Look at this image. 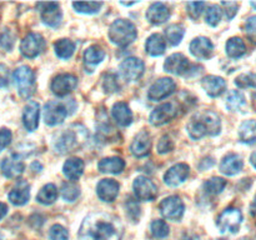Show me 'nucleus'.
<instances>
[{
    "label": "nucleus",
    "instance_id": "4c0bfd02",
    "mask_svg": "<svg viewBox=\"0 0 256 240\" xmlns=\"http://www.w3.org/2000/svg\"><path fill=\"white\" fill-rule=\"evenodd\" d=\"M226 180L222 179V178L214 176L212 179H209L208 182H204V190L208 192V194L212 195H218L225 189L226 186Z\"/></svg>",
    "mask_w": 256,
    "mask_h": 240
},
{
    "label": "nucleus",
    "instance_id": "2f4dec72",
    "mask_svg": "<svg viewBox=\"0 0 256 240\" xmlns=\"http://www.w3.org/2000/svg\"><path fill=\"white\" fill-rule=\"evenodd\" d=\"M246 52V46L240 38H232L226 42V54L232 59L242 58Z\"/></svg>",
    "mask_w": 256,
    "mask_h": 240
},
{
    "label": "nucleus",
    "instance_id": "412c9836",
    "mask_svg": "<svg viewBox=\"0 0 256 240\" xmlns=\"http://www.w3.org/2000/svg\"><path fill=\"white\" fill-rule=\"evenodd\" d=\"M202 89L212 98H218L226 89V82L216 75H208L202 80Z\"/></svg>",
    "mask_w": 256,
    "mask_h": 240
},
{
    "label": "nucleus",
    "instance_id": "58836bf2",
    "mask_svg": "<svg viewBox=\"0 0 256 240\" xmlns=\"http://www.w3.org/2000/svg\"><path fill=\"white\" fill-rule=\"evenodd\" d=\"M72 6L75 8V10L82 14H95V12H99L100 8L102 6V2H72Z\"/></svg>",
    "mask_w": 256,
    "mask_h": 240
},
{
    "label": "nucleus",
    "instance_id": "473e14b6",
    "mask_svg": "<svg viewBox=\"0 0 256 240\" xmlns=\"http://www.w3.org/2000/svg\"><path fill=\"white\" fill-rule=\"evenodd\" d=\"M246 105L244 94L239 90H232L226 98V106L230 112H240Z\"/></svg>",
    "mask_w": 256,
    "mask_h": 240
},
{
    "label": "nucleus",
    "instance_id": "a19ab883",
    "mask_svg": "<svg viewBox=\"0 0 256 240\" xmlns=\"http://www.w3.org/2000/svg\"><path fill=\"white\" fill-rule=\"evenodd\" d=\"M150 229H152V235L158 238V239H164V238L169 235V226H168V224L164 220H154L152 222Z\"/></svg>",
    "mask_w": 256,
    "mask_h": 240
},
{
    "label": "nucleus",
    "instance_id": "8fccbe9b",
    "mask_svg": "<svg viewBox=\"0 0 256 240\" xmlns=\"http://www.w3.org/2000/svg\"><path fill=\"white\" fill-rule=\"evenodd\" d=\"M15 38L12 34V32L9 30H4V32L0 34V46L4 48L5 50H12V48L14 46Z\"/></svg>",
    "mask_w": 256,
    "mask_h": 240
},
{
    "label": "nucleus",
    "instance_id": "e433bc0d",
    "mask_svg": "<svg viewBox=\"0 0 256 240\" xmlns=\"http://www.w3.org/2000/svg\"><path fill=\"white\" fill-rule=\"evenodd\" d=\"M184 34H185V30L182 25L172 24L165 29V36H166V40L169 42L170 45H174V46L175 45L180 44Z\"/></svg>",
    "mask_w": 256,
    "mask_h": 240
},
{
    "label": "nucleus",
    "instance_id": "603ef678",
    "mask_svg": "<svg viewBox=\"0 0 256 240\" xmlns=\"http://www.w3.org/2000/svg\"><path fill=\"white\" fill-rule=\"evenodd\" d=\"M222 8H224V12H225V15H226V18L229 20H232V18L236 15L238 12V9H239V5H238V2H222Z\"/></svg>",
    "mask_w": 256,
    "mask_h": 240
},
{
    "label": "nucleus",
    "instance_id": "f8f14e48",
    "mask_svg": "<svg viewBox=\"0 0 256 240\" xmlns=\"http://www.w3.org/2000/svg\"><path fill=\"white\" fill-rule=\"evenodd\" d=\"M175 88H176V84H175L174 80L170 79V78H162L150 86L148 98L152 102L165 99L175 92Z\"/></svg>",
    "mask_w": 256,
    "mask_h": 240
},
{
    "label": "nucleus",
    "instance_id": "5fc2aeb1",
    "mask_svg": "<svg viewBox=\"0 0 256 240\" xmlns=\"http://www.w3.org/2000/svg\"><path fill=\"white\" fill-rule=\"evenodd\" d=\"M9 84V69L6 65L0 64V88H4Z\"/></svg>",
    "mask_w": 256,
    "mask_h": 240
},
{
    "label": "nucleus",
    "instance_id": "f257e3e1",
    "mask_svg": "<svg viewBox=\"0 0 256 240\" xmlns=\"http://www.w3.org/2000/svg\"><path fill=\"white\" fill-rule=\"evenodd\" d=\"M119 219L106 212H94L85 218L79 229L80 240H122Z\"/></svg>",
    "mask_w": 256,
    "mask_h": 240
},
{
    "label": "nucleus",
    "instance_id": "2eb2a0df",
    "mask_svg": "<svg viewBox=\"0 0 256 240\" xmlns=\"http://www.w3.org/2000/svg\"><path fill=\"white\" fill-rule=\"evenodd\" d=\"M120 72L129 82H135L144 72V62L138 58H128L120 64Z\"/></svg>",
    "mask_w": 256,
    "mask_h": 240
},
{
    "label": "nucleus",
    "instance_id": "9d476101",
    "mask_svg": "<svg viewBox=\"0 0 256 240\" xmlns=\"http://www.w3.org/2000/svg\"><path fill=\"white\" fill-rule=\"evenodd\" d=\"M178 106L174 102H164V104L159 105L156 109H154V112L150 114V122L155 126H160V125H164L166 122H172L174 118H176L178 115Z\"/></svg>",
    "mask_w": 256,
    "mask_h": 240
},
{
    "label": "nucleus",
    "instance_id": "6e6552de",
    "mask_svg": "<svg viewBox=\"0 0 256 240\" xmlns=\"http://www.w3.org/2000/svg\"><path fill=\"white\" fill-rule=\"evenodd\" d=\"M160 212L162 216L172 222H179L184 215V202L179 196L165 198L159 205Z\"/></svg>",
    "mask_w": 256,
    "mask_h": 240
},
{
    "label": "nucleus",
    "instance_id": "7c9ffc66",
    "mask_svg": "<svg viewBox=\"0 0 256 240\" xmlns=\"http://www.w3.org/2000/svg\"><path fill=\"white\" fill-rule=\"evenodd\" d=\"M240 142L244 144H255L256 142V120H246L239 128Z\"/></svg>",
    "mask_w": 256,
    "mask_h": 240
},
{
    "label": "nucleus",
    "instance_id": "49530a36",
    "mask_svg": "<svg viewBox=\"0 0 256 240\" xmlns=\"http://www.w3.org/2000/svg\"><path fill=\"white\" fill-rule=\"evenodd\" d=\"M102 86L106 92H115L119 90V82L115 74H105L102 79Z\"/></svg>",
    "mask_w": 256,
    "mask_h": 240
},
{
    "label": "nucleus",
    "instance_id": "bb28decb",
    "mask_svg": "<svg viewBox=\"0 0 256 240\" xmlns=\"http://www.w3.org/2000/svg\"><path fill=\"white\" fill-rule=\"evenodd\" d=\"M112 114L115 122L120 126H129L132 122V114L126 102H119L116 104H114V106L112 109Z\"/></svg>",
    "mask_w": 256,
    "mask_h": 240
},
{
    "label": "nucleus",
    "instance_id": "aec40b11",
    "mask_svg": "<svg viewBox=\"0 0 256 240\" xmlns=\"http://www.w3.org/2000/svg\"><path fill=\"white\" fill-rule=\"evenodd\" d=\"M188 176H189V166L184 162H180V164L174 165L168 170L164 180L165 184H168L169 186H178L182 182H184Z\"/></svg>",
    "mask_w": 256,
    "mask_h": 240
},
{
    "label": "nucleus",
    "instance_id": "c85d7f7f",
    "mask_svg": "<svg viewBox=\"0 0 256 240\" xmlns=\"http://www.w3.org/2000/svg\"><path fill=\"white\" fill-rule=\"evenodd\" d=\"M125 162L122 158H105L100 160L98 164V169L102 172H108V174H120L124 170Z\"/></svg>",
    "mask_w": 256,
    "mask_h": 240
},
{
    "label": "nucleus",
    "instance_id": "680f3d73",
    "mask_svg": "<svg viewBox=\"0 0 256 240\" xmlns=\"http://www.w3.org/2000/svg\"><path fill=\"white\" fill-rule=\"evenodd\" d=\"M240 240H256V238H242Z\"/></svg>",
    "mask_w": 256,
    "mask_h": 240
},
{
    "label": "nucleus",
    "instance_id": "9b49d317",
    "mask_svg": "<svg viewBox=\"0 0 256 240\" xmlns=\"http://www.w3.org/2000/svg\"><path fill=\"white\" fill-rule=\"evenodd\" d=\"M134 192L136 199L142 202H152L158 196V188L154 182L145 176H138L134 180Z\"/></svg>",
    "mask_w": 256,
    "mask_h": 240
},
{
    "label": "nucleus",
    "instance_id": "393cba45",
    "mask_svg": "<svg viewBox=\"0 0 256 240\" xmlns=\"http://www.w3.org/2000/svg\"><path fill=\"white\" fill-rule=\"evenodd\" d=\"M242 166H244V162H242V156L232 152V154H228L222 160L220 172L228 176H232V175H236L238 172H242Z\"/></svg>",
    "mask_w": 256,
    "mask_h": 240
},
{
    "label": "nucleus",
    "instance_id": "72a5a7b5",
    "mask_svg": "<svg viewBox=\"0 0 256 240\" xmlns=\"http://www.w3.org/2000/svg\"><path fill=\"white\" fill-rule=\"evenodd\" d=\"M58 189L54 184H46L36 195V200L42 205H50L56 200Z\"/></svg>",
    "mask_w": 256,
    "mask_h": 240
},
{
    "label": "nucleus",
    "instance_id": "79ce46f5",
    "mask_svg": "<svg viewBox=\"0 0 256 240\" xmlns=\"http://www.w3.org/2000/svg\"><path fill=\"white\" fill-rule=\"evenodd\" d=\"M235 84L240 89L245 88H255L256 89V72H249V74H242L235 79Z\"/></svg>",
    "mask_w": 256,
    "mask_h": 240
},
{
    "label": "nucleus",
    "instance_id": "bf43d9fd",
    "mask_svg": "<svg viewBox=\"0 0 256 240\" xmlns=\"http://www.w3.org/2000/svg\"><path fill=\"white\" fill-rule=\"evenodd\" d=\"M250 162H252V166H254L256 169V152H252V156H250Z\"/></svg>",
    "mask_w": 256,
    "mask_h": 240
},
{
    "label": "nucleus",
    "instance_id": "c9c22d12",
    "mask_svg": "<svg viewBox=\"0 0 256 240\" xmlns=\"http://www.w3.org/2000/svg\"><path fill=\"white\" fill-rule=\"evenodd\" d=\"M105 58V52L98 45H92L84 52V60L89 65H98Z\"/></svg>",
    "mask_w": 256,
    "mask_h": 240
},
{
    "label": "nucleus",
    "instance_id": "4468645a",
    "mask_svg": "<svg viewBox=\"0 0 256 240\" xmlns=\"http://www.w3.org/2000/svg\"><path fill=\"white\" fill-rule=\"evenodd\" d=\"M78 79L72 74H60L52 82V90L58 96H65L76 88Z\"/></svg>",
    "mask_w": 256,
    "mask_h": 240
},
{
    "label": "nucleus",
    "instance_id": "ea45409f",
    "mask_svg": "<svg viewBox=\"0 0 256 240\" xmlns=\"http://www.w3.org/2000/svg\"><path fill=\"white\" fill-rule=\"evenodd\" d=\"M80 189L78 185L72 184V182H64L62 186V196L65 202H72L79 198Z\"/></svg>",
    "mask_w": 256,
    "mask_h": 240
},
{
    "label": "nucleus",
    "instance_id": "052dcab7",
    "mask_svg": "<svg viewBox=\"0 0 256 240\" xmlns=\"http://www.w3.org/2000/svg\"><path fill=\"white\" fill-rule=\"evenodd\" d=\"M184 240H199V238L196 236H189L188 239H184Z\"/></svg>",
    "mask_w": 256,
    "mask_h": 240
},
{
    "label": "nucleus",
    "instance_id": "1a4fd4ad",
    "mask_svg": "<svg viewBox=\"0 0 256 240\" xmlns=\"http://www.w3.org/2000/svg\"><path fill=\"white\" fill-rule=\"evenodd\" d=\"M45 48V40L44 38L36 32H30L26 36L22 39V44H20V52L25 58H36L42 52Z\"/></svg>",
    "mask_w": 256,
    "mask_h": 240
},
{
    "label": "nucleus",
    "instance_id": "09e8293b",
    "mask_svg": "<svg viewBox=\"0 0 256 240\" xmlns=\"http://www.w3.org/2000/svg\"><path fill=\"white\" fill-rule=\"evenodd\" d=\"M245 32H246L248 38L252 42L256 44V15L250 16L245 22Z\"/></svg>",
    "mask_w": 256,
    "mask_h": 240
},
{
    "label": "nucleus",
    "instance_id": "dca6fc26",
    "mask_svg": "<svg viewBox=\"0 0 256 240\" xmlns=\"http://www.w3.org/2000/svg\"><path fill=\"white\" fill-rule=\"evenodd\" d=\"M190 52L199 60H208L212 58V52H214V45L208 38H195L190 44Z\"/></svg>",
    "mask_w": 256,
    "mask_h": 240
},
{
    "label": "nucleus",
    "instance_id": "6e6d98bb",
    "mask_svg": "<svg viewBox=\"0 0 256 240\" xmlns=\"http://www.w3.org/2000/svg\"><path fill=\"white\" fill-rule=\"evenodd\" d=\"M212 165H214V160H212V158H208V159L202 160V164H200L199 166L202 170H205V169H208V168H212Z\"/></svg>",
    "mask_w": 256,
    "mask_h": 240
},
{
    "label": "nucleus",
    "instance_id": "c756f323",
    "mask_svg": "<svg viewBox=\"0 0 256 240\" xmlns=\"http://www.w3.org/2000/svg\"><path fill=\"white\" fill-rule=\"evenodd\" d=\"M145 48H146V52L152 56H160V55H162L165 52L166 42H165L164 38L160 34H152L148 38Z\"/></svg>",
    "mask_w": 256,
    "mask_h": 240
},
{
    "label": "nucleus",
    "instance_id": "4d7b16f0",
    "mask_svg": "<svg viewBox=\"0 0 256 240\" xmlns=\"http://www.w3.org/2000/svg\"><path fill=\"white\" fill-rule=\"evenodd\" d=\"M6 214H8L6 204H4V202H0V220H2Z\"/></svg>",
    "mask_w": 256,
    "mask_h": 240
},
{
    "label": "nucleus",
    "instance_id": "a211bd4d",
    "mask_svg": "<svg viewBox=\"0 0 256 240\" xmlns=\"http://www.w3.org/2000/svg\"><path fill=\"white\" fill-rule=\"evenodd\" d=\"M165 72L175 75H185L190 69V62L182 54H172L164 64Z\"/></svg>",
    "mask_w": 256,
    "mask_h": 240
},
{
    "label": "nucleus",
    "instance_id": "c03bdc74",
    "mask_svg": "<svg viewBox=\"0 0 256 240\" xmlns=\"http://www.w3.org/2000/svg\"><path fill=\"white\" fill-rule=\"evenodd\" d=\"M49 240H69V232L64 226L55 224L49 230Z\"/></svg>",
    "mask_w": 256,
    "mask_h": 240
},
{
    "label": "nucleus",
    "instance_id": "0eeeda50",
    "mask_svg": "<svg viewBox=\"0 0 256 240\" xmlns=\"http://www.w3.org/2000/svg\"><path fill=\"white\" fill-rule=\"evenodd\" d=\"M242 222V214L236 208H228L218 216L216 225L220 232H239Z\"/></svg>",
    "mask_w": 256,
    "mask_h": 240
},
{
    "label": "nucleus",
    "instance_id": "4be33fe9",
    "mask_svg": "<svg viewBox=\"0 0 256 240\" xmlns=\"http://www.w3.org/2000/svg\"><path fill=\"white\" fill-rule=\"evenodd\" d=\"M40 106L36 102H29L24 108L22 112V122L28 132H34L39 126Z\"/></svg>",
    "mask_w": 256,
    "mask_h": 240
},
{
    "label": "nucleus",
    "instance_id": "5701e85b",
    "mask_svg": "<svg viewBox=\"0 0 256 240\" xmlns=\"http://www.w3.org/2000/svg\"><path fill=\"white\" fill-rule=\"evenodd\" d=\"M169 8L164 2H152L146 12V19L154 25L162 24L169 19Z\"/></svg>",
    "mask_w": 256,
    "mask_h": 240
},
{
    "label": "nucleus",
    "instance_id": "f03ea898",
    "mask_svg": "<svg viewBox=\"0 0 256 240\" xmlns=\"http://www.w3.org/2000/svg\"><path fill=\"white\" fill-rule=\"evenodd\" d=\"M222 130L220 118L214 112H196L188 124V132L194 140L202 139L205 135L215 136Z\"/></svg>",
    "mask_w": 256,
    "mask_h": 240
},
{
    "label": "nucleus",
    "instance_id": "7ed1b4c3",
    "mask_svg": "<svg viewBox=\"0 0 256 240\" xmlns=\"http://www.w3.org/2000/svg\"><path fill=\"white\" fill-rule=\"evenodd\" d=\"M86 135V130L82 126H78V125L64 129L58 134V138L54 140L55 150L62 152V154L75 152L85 142Z\"/></svg>",
    "mask_w": 256,
    "mask_h": 240
},
{
    "label": "nucleus",
    "instance_id": "a18cd8bd",
    "mask_svg": "<svg viewBox=\"0 0 256 240\" xmlns=\"http://www.w3.org/2000/svg\"><path fill=\"white\" fill-rule=\"evenodd\" d=\"M125 208H126L128 216L132 219V222H136L140 216V206L139 204H138L136 200L128 199L126 202H125Z\"/></svg>",
    "mask_w": 256,
    "mask_h": 240
},
{
    "label": "nucleus",
    "instance_id": "13d9d810",
    "mask_svg": "<svg viewBox=\"0 0 256 240\" xmlns=\"http://www.w3.org/2000/svg\"><path fill=\"white\" fill-rule=\"evenodd\" d=\"M250 214L256 216V195H255V199L252 200V205H250Z\"/></svg>",
    "mask_w": 256,
    "mask_h": 240
},
{
    "label": "nucleus",
    "instance_id": "39448f33",
    "mask_svg": "<svg viewBox=\"0 0 256 240\" xmlns=\"http://www.w3.org/2000/svg\"><path fill=\"white\" fill-rule=\"evenodd\" d=\"M12 78H14L15 85H16L20 96L28 99V98L34 94L35 86H36V84H35V74L29 66L22 65V66L18 68L14 74H12Z\"/></svg>",
    "mask_w": 256,
    "mask_h": 240
},
{
    "label": "nucleus",
    "instance_id": "3c124183",
    "mask_svg": "<svg viewBox=\"0 0 256 240\" xmlns=\"http://www.w3.org/2000/svg\"><path fill=\"white\" fill-rule=\"evenodd\" d=\"M172 149H174V142H172V140L168 135H164L160 139V142H158V152H160V154H166V152H172Z\"/></svg>",
    "mask_w": 256,
    "mask_h": 240
},
{
    "label": "nucleus",
    "instance_id": "423d86ee",
    "mask_svg": "<svg viewBox=\"0 0 256 240\" xmlns=\"http://www.w3.org/2000/svg\"><path fill=\"white\" fill-rule=\"evenodd\" d=\"M69 104L66 102H60V100H55V102H49L45 104L44 106V120L48 125L54 126V125L62 124L65 120V118L70 112Z\"/></svg>",
    "mask_w": 256,
    "mask_h": 240
},
{
    "label": "nucleus",
    "instance_id": "6ab92c4d",
    "mask_svg": "<svg viewBox=\"0 0 256 240\" xmlns=\"http://www.w3.org/2000/svg\"><path fill=\"white\" fill-rule=\"evenodd\" d=\"M119 184L114 179H102L96 186L98 196L100 200L106 202H112L116 199L119 194Z\"/></svg>",
    "mask_w": 256,
    "mask_h": 240
},
{
    "label": "nucleus",
    "instance_id": "f704fd0d",
    "mask_svg": "<svg viewBox=\"0 0 256 240\" xmlns=\"http://www.w3.org/2000/svg\"><path fill=\"white\" fill-rule=\"evenodd\" d=\"M55 52L60 59H69L75 50V44L69 39H60L55 42Z\"/></svg>",
    "mask_w": 256,
    "mask_h": 240
},
{
    "label": "nucleus",
    "instance_id": "a878e982",
    "mask_svg": "<svg viewBox=\"0 0 256 240\" xmlns=\"http://www.w3.org/2000/svg\"><path fill=\"white\" fill-rule=\"evenodd\" d=\"M30 198V186L26 182H19L9 192V200L16 206L26 204Z\"/></svg>",
    "mask_w": 256,
    "mask_h": 240
},
{
    "label": "nucleus",
    "instance_id": "ddd939ff",
    "mask_svg": "<svg viewBox=\"0 0 256 240\" xmlns=\"http://www.w3.org/2000/svg\"><path fill=\"white\" fill-rule=\"evenodd\" d=\"M38 8L40 10L42 20L52 28H58L62 24V12L58 2H39Z\"/></svg>",
    "mask_w": 256,
    "mask_h": 240
},
{
    "label": "nucleus",
    "instance_id": "864d4df0",
    "mask_svg": "<svg viewBox=\"0 0 256 240\" xmlns=\"http://www.w3.org/2000/svg\"><path fill=\"white\" fill-rule=\"evenodd\" d=\"M12 132L9 129H0V152L12 142Z\"/></svg>",
    "mask_w": 256,
    "mask_h": 240
},
{
    "label": "nucleus",
    "instance_id": "b1692460",
    "mask_svg": "<svg viewBox=\"0 0 256 240\" xmlns=\"http://www.w3.org/2000/svg\"><path fill=\"white\" fill-rule=\"evenodd\" d=\"M150 148H152V140L150 135L146 132H140L132 142L130 150L132 155L136 158H145L149 155Z\"/></svg>",
    "mask_w": 256,
    "mask_h": 240
},
{
    "label": "nucleus",
    "instance_id": "cd10ccee",
    "mask_svg": "<svg viewBox=\"0 0 256 240\" xmlns=\"http://www.w3.org/2000/svg\"><path fill=\"white\" fill-rule=\"evenodd\" d=\"M82 172H84V162L79 158H70L64 162V166H62V172L72 182L79 179Z\"/></svg>",
    "mask_w": 256,
    "mask_h": 240
},
{
    "label": "nucleus",
    "instance_id": "37998d69",
    "mask_svg": "<svg viewBox=\"0 0 256 240\" xmlns=\"http://www.w3.org/2000/svg\"><path fill=\"white\" fill-rule=\"evenodd\" d=\"M206 22L212 26H216L220 22V19H222V9H220L218 5H212L209 9L206 10Z\"/></svg>",
    "mask_w": 256,
    "mask_h": 240
},
{
    "label": "nucleus",
    "instance_id": "e2e57ef3",
    "mask_svg": "<svg viewBox=\"0 0 256 240\" xmlns=\"http://www.w3.org/2000/svg\"><path fill=\"white\" fill-rule=\"evenodd\" d=\"M0 240H2V234H0Z\"/></svg>",
    "mask_w": 256,
    "mask_h": 240
},
{
    "label": "nucleus",
    "instance_id": "f3484780",
    "mask_svg": "<svg viewBox=\"0 0 256 240\" xmlns=\"http://www.w3.org/2000/svg\"><path fill=\"white\" fill-rule=\"evenodd\" d=\"M24 169V162H22V156L18 154H12L2 162V172L4 174V176L9 178V179L19 176L20 174H22Z\"/></svg>",
    "mask_w": 256,
    "mask_h": 240
},
{
    "label": "nucleus",
    "instance_id": "20e7f679",
    "mask_svg": "<svg viewBox=\"0 0 256 240\" xmlns=\"http://www.w3.org/2000/svg\"><path fill=\"white\" fill-rule=\"evenodd\" d=\"M136 28L132 22L125 19H118L110 25L109 39L118 46L125 48L136 39Z\"/></svg>",
    "mask_w": 256,
    "mask_h": 240
},
{
    "label": "nucleus",
    "instance_id": "de8ad7c7",
    "mask_svg": "<svg viewBox=\"0 0 256 240\" xmlns=\"http://www.w3.org/2000/svg\"><path fill=\"white\" fill-rule=\"evenodd\" d=\"M205 6H206V2H188L186 8H188V12H189L190 18H192V20L198 19V18L200 16V14L202 12V10H204Z\"/></svg>",
    "mask_w": 256,
    "mask_h": 240
}]
</instances>
